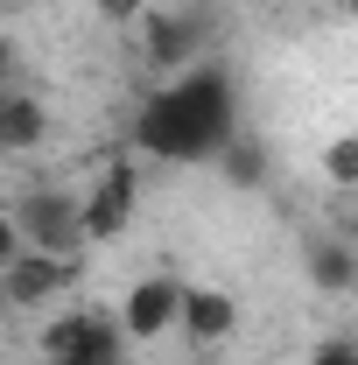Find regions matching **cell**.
<instances>
[{"instance_id": "obj_20", "label": "cell", "mask_w": 358, "mask_h": 365, "mask_svg": "<svg viewBox=\"0 0 358 365\" xmlns=\"http://www.w3.org/2000/svg\"><path fill=\"white\" fill-rule=\"evenodd\" d=\"M352 337H358V330H352Z\"/></svg>"}, {"instance_id": "obj_7", "label": "cell", "mask_w": 358, "mask_h": 365, "mask_svg": "<svg viewBox=\"0 0 358 365\" xmlns=\"http://www.w3.org/2000/svg\"><path fill=\"white\" fill-rule=\"evenodd\" d=\"M78 204H85V239L91 246H113L140 218V169L134 162H106L91 176V190H78Z\"/></svg>"}, {"instance_id": "obj_1", "label": "cell", "mask_w": 358, "mask_h": 365, "mask_svg": "<svg viewBox=\"0 0 358 365\" xmlns=\"http://www.w3.org/2000/svg\"><path fill=\"white\" fill-rule=\"evenodd\" d=\"M239 127H246L239 63L232 56H204L197 71L148 85V98L134 106V127H127V148L140 162H162V169H211V155Z\"/></svg>"}, {"instance_id": "obj_4", "label": "cell", "mask_w": 358, "mask_h": 365, "mask_svg": "<svg viewBox=\"0 0 358 365\" xmlns=\"http://www.w3.org/2000/svg\"><path fill=\"white\" fill-rule=\"evenodd\" d=\"M7 218L21 232V246H36V253H63V260H85L91 253L85 204H78V190H63V182H29V190L7 204Z\"/></svg>"}, {"instance_id": "obj_12", "label": "cell", "mask_w": 358, "mask_h": 365, "mask_svg": "<svg viewBox=\"0 0 358 365\" xmlns=\"http://www.w3.org/2000/svg\"><path fill=\"white\" fill-rule=\"evenodd\" d=\"M316 169H323L330 190H358V134H352V127H344V134H330L323 148H316Z\"/></svg>"}, {"instance_id": "obj_9", "label": "cell", "mask_w": 358, "mask_h": 365, "mask_svg": "<svg viewBox=\"0 0 358 365\" xmlns=\"http://www.w3.org/2000/svg\"><path fill=\"white\" fill-rule=\"evenodd\" d=\"M302 281H310L316 295H330V302H352L358 295V246L337 239L330 225L310 232V239H302Z\"/></svg>"}, {"instance_id": "obj_16", "label": "cell", "mask_w": 358, "mask_h": 365, "mask_svg": "<svg viewBox=\"0 0 358 365\" xmlns=\"http://www.w3.org/2000/svg\"><path fill=\"white\" fill-rule=\"evenodd\" d=\"M0 85H21V43L0 29Z\"/></svg>"}, {"instance_id": "obj_8", "label": "cell", "mask_w": 358, "mask_h": 365, "mask_svg": "<svg viewBox=\"0 0 358 365\" xmlns=\"http://www.w3.org/2000/svg\"><path fill=\"white\" fill-rule=\"evenodd\" d=\"M176 309H183V274H162V267H155V274H140V281H127V295H120V323H127L134 351L176 337Z\"/></svg>"}, {"instance_id": "obj_5", "label": "cell", "mask_w": 358, "mask_h": 365, "mask_svg": "<svg viewBox=\"0 0 358 365\" xmlns=\"http://www.w3.org/2000/svg\"><path fill=\"white\" fill-rule=\"evenodd\" d=\"M7 302H14V317H43V309H63L71 295H78V281H85V260H63V253H36V246H21L7 267Z\"/></svg>"}, {"instance_id": "obj_15", "label": "cell", "mask_w": 358, "mask_h": 365, "mask_svg": "<svg viewBox=\"0 0 358 365\" xmlns=\"http://www.w3.org/2000/svg\"><path fill=\"white\" fill-rule=\"evenodd\" d=\"M148 7H155V0H91V14H98L106 29H134Z\"/></svg>"}, {"instance_id": "obj_14", "label": "cell", "mask_w": 358, "mask_h": 365, "mask_svg": "<svg viewBox=\"0 0 358 365\" xmlns=\"http://www.w3.org/2000/svg\"><path fill=\"white\" fill-rule=\"evenodd\" d=\"M330 232L358 246V190H330Z\"/></svg>"}, {"instance_id": "obj_3", "label": "cell", "mask_w": 358, "mask_h": 365, "mask_svg": "<svg viewBox=\"0 0 358 365\" xmlns=\"http://www.w3.org/2000/svg\"><path fill=\"white\" fill-rule=\"evenodd\" d=\"M36 351L43 365H134V337H127L120 309H106V302H63L43 317Z\"/></svg>"}, {"instance_id": "obj_18", "label": "cell", "mask_w": 358, "mask_h": 365, "mask_svg": "<svg viewBox=\"0 0 358 365\" xmlns=\"http://www.w3.org/2000/svg\"><path fill=\"white\" fill-rule=\"evenodd\" d=\"M7 317H14V302H7V281H0V323H7Z\"/></svg>"}, {"instance_id": "obj_10", "label": "cell", "mask_w": 358, "mask_h": 365, "mask_svg": "<svg viewBox=\"0 0 358 365\" xmlns=\"http://www.w3.org/2000/svg\"><path fill=\"white\" fill-rule=\"evenodd\" d=\"M211 176H218L232 197H253V190H267V176H274V148L253 134V127H239V134L211 155Z\"/></svg>"}, {"instance_id": "obj_2", "label": "cell", "mask_w": 358, "mask_h": 365, "mask_svg": "<svg viewBox=\"0 0 358 365\" xmlns=\"http://www.w3.org/2000/svg\"><path fill=\"white\" fill-rule=\"evenodd\" d=\"M134 49H140V71L155 85L183 78L204 56H218V7H204V0H155L134 21Z\"/></svg>"}, {"instance_id": "obj_6", "label": "cell", "mask_w": 358, "mask_h": 365, "mask_svg": "<svg viewBox=\"0 0 358 365\" xmlns=\"http://www.w3.org/2000/svg\"><path fill=\"white\" fill-rule=\"evenodd\" d=\"M176 337L190 344V359H211L239 337V295L218 281H183V309H176Z\"/></svg>"}, {"instance_id": "obj_17", "label": "cell", "mask_w": 358, "mask_h": 365, "mask_svg": "<svg viewBox=\"0 0 358 365\" xmlns=\"http://www.w3.org/2000/svg\"><path fill=\"white\" fill-rule=\"evenodd\" d=\"M14 253H21V232H14V218H7V211H0V267H7Z\"/></svg>"}, {"instance_id": "obj_13", "label": "cell", "mask_w": 358, "mask_h": 365, "mask_svg": "<svg viewBox=\"0 0 358 365\" xmlns=\"http://www.w3.org/2000/svg\"><path fill=\"white\" fill-rule=\"evenodd\" d=\"M302 365H358V337L352 330H344V337H316Z\"/></svg>"}, {"instance_id": "obj_19", "label": "cell", "mask_w": 358, "mask_h": 365, "mask_svg": "<svg viewBox=\"0 0 358 365\" xmlns=\"http://www.w3.org/2000/svg\"><path fill=\"white\" fill-rule=\"evenodd\" d=\"M197 365H211V359H197Z\"/></svg>"}, {"instance_id": "obj_11", "label": "cell", "mask_w": 358, "mask_h": 365, "mask_svg": "<svg viewBox=\"0 0 358 365\" xmlns=\"http://www.w3.org/2000/svg\"><path fill=\"white\" fill-rule=\"evenodd\" d=\"M49 140V106L29 85H0V155H36Z\"/></svg>"}]
</instances>
